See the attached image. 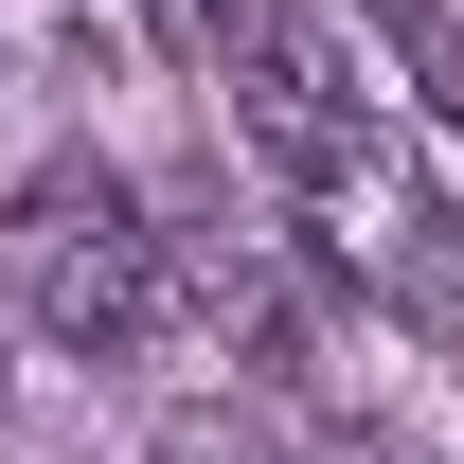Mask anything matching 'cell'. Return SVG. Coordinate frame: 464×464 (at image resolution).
Here are the masks:
<instances>
[{
    "instance_id": "obj_3",
    "label": "cell",
    "mask_w": 464,
    "mask_h": 464,
    "mask_svg": "<svg viewBox=\"0 0 464 464\" xmlns=\"http://www.w3.org/2000/svg\"><path fill=\"white\" fill-rule=\"evenodd\" d=\"M143 464H286V447H268V429H232V411H179Z\"/></svg>"
},
{
    "instance_id": "obj_5",
    "label": "cell",
    "mask_w": 464,
    "mask_h": 464,
    "mask_svg": "<svg viewBox=\"0 0 464 464\" xmlns=\"http://www.w3.org/2000/svg\"><path fill=\"white\" fill-rule=\"evenodd\" d=\"M340 464H411V447H375V429H357V447H340Z\"/></svg>"
},
{
    "instance_id": "obj_2",
    "label": "cell",
    "mask_w": 464,
    "mask_h": 464,
    "mask_svg": "<svg viewBox=\"0 0 464 464\" xmlns=\"http://www.w3.org/2000/svg\"><path fill=\"white\" fill-rule=\"evenodd\" d=\"M375 36H393V72L429 90V125L464 143V18H447V0H375Z\"/></svg>"
},
{
    "instance_id": "obj_4",
    "label": "cell",
    "mask_w": 464,
    "mask_h": 464,
    "mask_svg": "<svg viewBox=\"0 0 464 464\" xmlns=\"http://www.w3.org/2000/svg\"><path fill=\"white\" fill-rule=\"evenodd\" d=\"M143 18H161V54H197V72H232V18H250V0H143Z\"/></svg>"
},
{
    "instance_id": "obj_1",
    "label": "cell",
    "mask_w": 464,
    "mask_h": 464,
    "mask_svg": "<svg viewBox=\"0 0 464 464\" xmlns=\"http://www.w3.org/2000/svg\"><path fill=\"white\" fill-rule=\"evenodd\" d=\"M18 304H36L54 357H125L161 322V232H143V197H125L108 161H54L18 197Z\"/></svg>"
}]
</instances>
